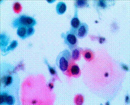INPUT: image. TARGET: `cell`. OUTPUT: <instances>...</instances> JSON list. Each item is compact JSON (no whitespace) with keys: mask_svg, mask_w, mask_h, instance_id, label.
<instances>
[{"mask_svg":"<svg viewBox=\"0 0 130 105\" xmlns=\"http://www.w3.org/2000/svg\"><path fill=\"white\" fill-rule=\"evenodd\" d=\"M71 53L69 49H65L60 52L56 58V64L63 72H66L71 60Z\"/></svg>","mask_w":130,"mask_h":105,"instance_id":"1","label":"cell"},{"mask_svg":"<svg viewBox=\"0 0 130 105\" xmlns=\"http://www.w3.org/2000/svg\"><path fill=\"white\" fill-rule=\"evenodd\" d=\"M7 69L4 71L1 69V91L5 89V91L8 92V90L12 87L14 83V78L12 74H10L11 70Z\"/></svg>","mask_w":130,"mask_h":105,"instance_id":"2","label":"cell"},{"mask_svg":"<svg viewBox=\"0 0 130 105\" xmlns=\"http://www.w3.org/2000/svg\"><path fill=\"white\" fill-rule=\"evenodd\" d=\"M36 24L37 22L33 18L22 15L13 21L12 26L14 28H18L21 27H33L36 25Z\"/></svg>","mask_w":130,"mask_h":105,"instance_id":"3","label":"cell"},{"mask_svg":"<svg viewBox=\"0 0 130 105\" xmlns=\"http://www.w3.org/2000/svg\"><path fill=\"white\" fill-rule=\"evenodd\" d=\"M61 37L64 39V43L67 45L72 50L76 48L78 44V39L76 34L69 30L66 33H63L61 35Z\"/></svg>","mask_w":130,"mask_h":105,"instance_id":"4","label":"cell"},{"mask_svg":"<svg viewBox=\"0 0 130 105\" xmlns=\"http://www.w3.org/2000/svg\"><path fill=\"white\" fill-rule=\"evenodd\" d=\"M0 98H1L0 104L1 105H13L14 104L15 101L14 96L11 94H10V93L6 91H1V93H0Z\"/></svg>","mask_w":130,"mask_h":105,"instance_id":"5","label":"cell"},{"mask_svg":"<svg viewBox=\"0 0 130 105\" xmlns=\"http://www.w3.org/2000/svg\"><path fill=\"white\" fill-rule=\"evenodd\" d=\"M89 30L88 26L84 23H81L79 27L77 30L75 34L79 38H83L86 37Z\"/></svg>","mask_w":130,"mask_h":105,"instance_id":"6","label":"cell"},{"mask_svg":"<svg viewBox=\"0 0 130 105\" xmlns=\"http://www.w3.org/2000/svg\"><path fill=\"white\" fill-rule=\"evenodd\" d=\"M81 22L78 17V9L75 8V13L74 17L72 19L71 22V28L70 30L74 32L75 34L77 31V30L79 27Z\"/></svg>","mask_w":130,"mask_h":105,"instance_id":"7","label":"cell"},{"mask_svg":"<svg viewBox=\"0 0 130 105\" xmlns=\"http://www.w3.org/2000/svg\"><path fill=\"white\" fill-rule=\"evenodd\" d=\"M112 1H93L94 6L98 10H104L111 6Z\"/></svg>","mask_w":130,"mask_h":105,"instance_id":"8","label":"cell"},{"mask_svg":"<svg viewBox=\"0 0 130 105\" xmlns=\"http://www.w3.org/2000/svg\"><path fill=\"white\" fill-rule=\"evenodd\" d=\"M10 40V38L9 36L5 34H1V47L2 51L4 49V52H6V47L9 43Z\"/></svg>","mask_w":130,"mask_h":105,"instance_id":"9","label":"cell"},{"mask_svg":"<svg viewBox=\"0 0 130 105\" xmlns=\"http://www.w3.org/2000/svg\"><path fill=\"white\" fill-rule=\"evenodd\" d=\"M56 12L59 15L63 14L67 10V5L66 3L60 2H59L56 5Z\"/></svg>","mask_w":130,"mask_h":105,"instance_id":"10","label":"cell"},{"mask_svg":"<svg viewBox=\"0 0 130 105\" xmlns=\"http://www.w3.org/2000/svg\"><path fill=\"white\" fill-rule=\"evenodd\" d=\"M27 28L25 27H21L18 28L17 34L22 39H25L27 36Z\"/></svg>","mask_w":130,"mask_h":105,"instance_id":"11","label":"cell"},{"mask_svg":"<svg viewBox=\"0 0 130 105\" xmlns=\"http://www.w3.org/2000/svg\"><path fill=\"white\" fill-rule=\"evenodd\" d=\"M75 8H82L83 7H89V4L87 1H76L75 3Z\"/></svg>","mask_w":130,"mask_h":105,"instance_id":"12","label":"cell"},{"mask_svg":"<svg viewBox=\"0 0 130 105\" xmlns=\"http://www.w3.org/2000/svg\"><path fill=\"white\" fill-rule=\"evenodd\" d=\"M80 52L78 48H76L72 50V57L74 60H78L80 57Z\"/></svg>","mask_w":130,"mask_h":105,"instance_id":"13","label":"cell"},{"mask_svg":"<svg viewBox=\"0 0 130 105\" xmlns=\"http://www.w3.org/2000/svg\"><path fill=\"white\" fill-rule=\"evenodd\" d=\"M18 42L17 41H16V40L12 41L11 42L10 45L8 46L7 47V48H6V52H7V51H9L10 50H12L14 49L15 48L18 46Z\"/></svg>","mask_w":130,"mask_h":105,"instance_id":"14","label":"cell"},{"mask_svg":"<svg viewBox=\"0 0 130 105\" xmlns=\"http://www.w3.org/2000/svg\"><path fill=\"white\" fill-rule=\"evenodd\" d=\"M71 72L73 75H78L80 73V68L78 65H74L72 66Z\"/></svg>","mask_w":130,"mask_h":105,"instance_id":"15","label":"cell"},{"mask_svg":"<svg viewBox=\"0 0 130 105\" xmlns=\"http://www.w3.org/2000/svg\"><path fill=\"white\" fill-rule=\"evenodd\" d=\"M35 30L33 27H30L27 28V36L28 37L33 35L34 34Z\"/></svg>","mask_w":130,"mask_h":105,"instance_id":"16","label":"cell"},{"mask_svg":"<svg viewBox=\"0 0 130 105\" xmlns=\"http://www.w3.org/2000/svg\"><path fill=\"white\" fill-rule=\"evenodd\" d=\"M44 62H45V63L47 64V66H48V70H49V71H50L51 74L52 75H55V74H56V71L55 69L54 68L51 67V66L49 65V64L47 63V61L46 60H45Z\"/></svg>","mask_w":130,"mask_h":105,"instance_id":"17","label":"cell"},{"mask_svg":"<svg viewBox=\"0 0 130 105\" xmlns=\"http://www.w3.org/2000/svg\"><path fill=\"white\" fill-rule=\"evenodd\" d=\"M85 58L87 59H90L92 58V55L90 52H87L85 54Z\"/></svg>","mask_w":130,"mask_h":105,"instance_id":"18","label":"cell"}]
</instances>
